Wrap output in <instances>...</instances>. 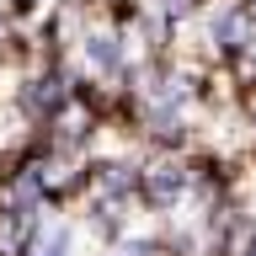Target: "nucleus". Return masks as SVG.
<instances>
[{
    "mask_svg": "<svg viewBox=\"0 0 256 256\" xmlns=\"http://www.w3.org/2000/svg\"><path fill=\"white\" fill-rule=\"evenodd\" d=\"M187 182H192V171H187L182 155H155L144 166V176H139V203L155 208V214H171L187 198Z\"/></svg>",
    "mask_w": 256,
    "mask_h": 256,
    "instance_id": "f03ea898",
    "label": "nucleus"
},
{
    "mask_svg": "<svg viewBox=\"0 0 256 256\" xmlns=\"http://www.w3.org/2000/svg\"><path fill=\"white\" fill-rule=\"evenodd\" d=\"M139 160H96L91 166V192L96 198H112V203H139Z\"/></svg>",
    "mask_w": 256,
    "mask_h": 256,
    "instance_id": "20e7f679",
    "label": "nucleus"
},
{
    "mask_svg": "<svg viewBox=\"0 0 256 256\" xmlns=\"http://www.w3.org/2000/svg\"><path fill=\"white\" fill-rule=\"evenodd\" d=\"M155 6H160L166 16H171L176 27H187V22H198V16H203L208 6H214V0H155Z\"/></svg>",
    "mask_w": 256,
    "mask_h": 256,
    "instance_id": "39448f33",
    "label": "nucleus"
},
{
    "mask_svg": "<svg viewBox=\"0 0 256 256\" xmlns=\"http://www.w3.org/2000/svg\"><path fill=\"white\" fill-rule=\"evenodd\" d=\"M203 27H208V43H214V54H219L224 64L256 43V22L246 16V6H240V0H214V6H208V16H203Z\"/></svg>",
    "mask_w": 256,
    "mask_h": 256,
    "instance_id": "7ed1b4c3",
    "label": "nucleus"
},
{
    "mask_svg": "<svg viewBox=\"0 0 256 256\" xmlns=\"http://www.w3.org/2000/svg\"><path fill=\"white\" fill-rule=\"evenodd\" d=\"M80 64H86V75L91 80H128L134 70V38L123 27H112V22H91L86 38H80Z\"/></svg>",
    "mask_w": 256,
    "mask_h": 256,
    "instance_id": "f257e3e1",
    "label": "nucleus"
}]
</instances>
